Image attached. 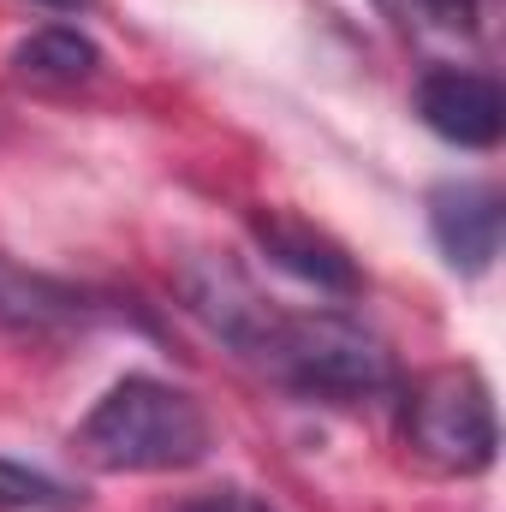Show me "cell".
<instances>
[{
	"label": "cell",
	"mask_w": 506,
	"mask_h": 512,
	"mask_svg": "<svg viewBox=\"0 0 506 512\" xmlns=\"http://www.w3.org/2000/svg\"><path fill=\"white\" fill-rule=\"evenodd\" d=\"M72 447L96 471H191L209 453V417L185 387L126 376L96 399Z\"/></svg>",
	"instance_id": "cell-1"
},
{
	"label": "cell",
	"mask_w": 506,
	"mask_h": 512,
	"mask_svg": "<svg viewBox=\"0 0 506 512\" xmlns=\"http://www.w3.org/2000/svg\"><path fill=\"white\" fill-rule=\"evenodd\" d=\"M251 364L310 399H370L393 387V352L340 310H274Z\"/></svg>",
	"instance_id": "cell-2"
},
{
	"label": "cell",
	"mask_w": 506,
	"mask_h": 512,
	"mask_svg": "<svg viewBox=\"0 0 506 512\" xmlns=\"http://www.w3.org/2000/svg\"><path fill=\"white\" fill-rule=\"evenodd\" d=\"M405 441L435 471H459V477L489 471L495 447H501L489 382L471 364H447V370L417 376L405 393Z\"/></svg>",
	"instance_id": "cell-3"
},
{
	"label": "cell",
	"mask_w": 506,
	"mask_h": 512,
	"mask_svg": "<svg viewBox=\"0 0 506 512\" xmlns=\"http://www.w3.org/2000/svg\"><path fill=\"white\" fill-rule=\"evenodd\" d=\"M417 114L423 126L459 149H495L506 131V96L495 78L483 72H459V66H435L417 84Z\"/></svg>",
	"instance_id": "cell-4"
},
{
	"label": "cell",
	"mask_w": 506,
	"mask_h": 512,
	"mask_svg": "<svg viewBox=\"0 0 506 512\" xmlns=\"http://www.w3.org/2000/svg\"><path fill=\"white\" fill-rule=\"evenodd\" d=\"M501 221H506V209H501L495 185L453 179V185L429 191V233H435L441 256L459 274H483L501 256Z\"/></svg>",
	"instance_id": "cell-5"
},
{
	"label": "cell",
	"mask_w": 506,
	"mask_h": 512,
	"mask_svg": "<svg viewBox=\"0 0 506 512\" xmlns=\"http://www.w3.org/2000/svg\"><path fill=\"white\" fill-rule=\"evenodd\" d=\"M251 233H256V245L268 251V262H280L286 274H298V280H310L322 292H358L364 286L352 256L340 251L328 233H316L310 221H298V215H256Z\"/></svg>",
	"instance_id": "cell-6"
},
{
	"label": "cell",
	"mask_w": 506,
	"mask_h": 512,
	"mask_svg": "<svg viewBox=\"0 0 506 512\" xmlns=\"http://www.w3.org/2000/svg\"><path fill=\"white\" fill-rule=\"evenodd\" d=\"M90 298L66 280H48V274H30L18 262L0 256V328H18V334H48V328H72V322H90Z\"/></svg>",
	"instance_id": "cell-7"
},
{
	"label": "cell",
	"mask_w": 506,
	"mask_h": 512,
	"mask_svg": "<svg viewBox=\"0 0 506 512\" xmlns=\"http://www.w3.org/2000/svg\"><path fill=\"white\" fill-rule=\"evenodd\" d=\"M12 66H18V78H30V84H84V78L102 66V54H96L90 36H78V30H66V24H48V30H36L30 42H18Z\"/></svg>",
	"instance_id": "cell-8"
},
{
	"label": "cell",
	"mask_w": 506,
	"mask_h": 512,
	"mask_svg": "<svg viewBox=\"0 0 506 512\" xmlns=\"http://www.w3.org/2000/svg\"><path fill=\"white\" fill-rule=\"evenodd\" d=\"M0 512H84V495L30 465L0 459Z\"/></svg>",
	"instance_id": "cell-9"
},
{
	"label": "cell",
	"mask_w": 506,
	"mask_h": 512,
	"mask_svg": "<svg viewBox=\"0 0 506 512\" xmlns=\"http://www.w3.org/2000/svg\"><path fill=\"white\" fill-rule=\"evenodd\" d=\"M179 512H268V501H256V495H245V489H209V495L185 501Z\"/></svg>",
	"instance_id": "cell-10"
},
{
	"label": "cell",
	"mask_w": 506,
	"mask_h": 512,
	"mask_svg": "<svg viewBox=\"0 0 506 512\" xmlns=\"http://www.w3.org/2000/svg\"><path fill=\"white\" fill-rule=\"evenodd\" d=\"M42 6H78V0H42Z\"/></svg>",
	"instance_id": "cell-11"
}]
</instances>
